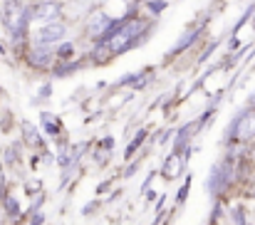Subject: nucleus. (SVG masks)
I'll return each instance as SVG.
<instances>
[{"label":"nucleus","mask_w":255,"mask_h":225,"mask_svg":"<svg viewBox=\"0 0 255 225\" xmlns=\"http://www.w3.org/2000/svg\"><path fill=\"white\" fill-rule=\"evenodd\" d=\"M0 22L10 32V40L15 47L30 37V25H32V5L22 0H2L0 7Z\"/></svg>","instance_id":"obj_1"},{"label":"nucleus","mask_w":255,"mask_h":225,"mask_svg":"<svg viewBox=\"0 0 255 225\" xmlns=\"http://www.w3.org/2000/svg\"><path fill=\"white\" fill-rule=\"evenodd\" d=\"M67 32H70V27H67V22H62V20L42 22V25L32 32V42H35V45H47V47H52V45L65 42V40H67Z\"/></svg>","instance_id":"obj_2"},{"label":"nucleus","mask_w":255,"mask_h":225,"mask_svg":"<svg viewBox=\"0 0 255 225\" xmlns=\"http://www.w3.org/2000/svg\"><path fill=\"white\" fill-rule=\"evenodd\" d=\"M226 134H228L226 136V144L228 141H251L255 136V112H241L231 121V126H228Z\"/></svg>","instance_id":"obj_3"},{"label":"nucleus","mask_w":255,"mask_h":225,"mask_svg":"<svg viewBox=\"0 0 255 225\" xmlns=\"http://www.w3.org/2000/svg\"><path fill=\"white\" fill-rule=\"evenodd\" d=\"M231 173H233V168H231V156H226L223 161H218L213 168H211V173H208V193L211 196H221L226 188H228V183H231Z\"/></svg>","instance_id":"obj_4"},{"label":"nucleus","mask_w":255,"mask_h":225,"mask_svg":"<svg viewBox=\"0 0 255 225\" xmlns=\"http://www.w3.org/2000/svg\"><path fill=\"white\" fill-rule=\"evenodd\" d=\"M25 60H27V65H30L32 70L42 72V70H50L57 57H55V50H52V47H47V45H35V42H32V45L25 50Z\"/></svg>","instance_id":"obj_5"},{"label":"nucleus","mask_w":255,"mask_h":225,"mask_svg":"<svg viewBox=\"0 0 255 225\" xmlns=\"http://www.w3.org/2000/svg\"><path fill=\"white\" fill-rule=\"evenodd\" d=\"M62 2L60 0H37L32 5V22H55L62 17Z\"/></svg>","instance_id":"obj_6"},{"label":"nucleus","mask_w":255,"mask_h":225,"mask_svg":"<svg viewBox=\"0 0 255 225\" xmlns=\"http://www.w3.org/2000/svg\"><path fill=\"white\" fill-rule=\"evenodd\" d=\"M203 35V27H188L173 45H171V50H169V57H176L178 52H186L191 45H196L198 42V37Z\"/></svg>","instance_id":"obj_7"},{"label":"nucleus","mask_w":255,"mask_h":225,"mask_svg":"<svg viewBox=\"0 0 255 225\" xmlns=\"http://www.w3.org/2000/svg\"><path fill=\"white\" fill-rule=\"evenodd\" d=\"M183 163H186V156L171 151L169 156H166V161H164V166H161V171H164L166 178H178L183 173Z\"/></svg>","instance_id":"obj_8"},{"label":"nucleus","mask_w":255,"mask_h":225,"mask_svg":"<svg viewBox=\"0 0 255 225\" xmlns=\"http://www.w3.org/2000/svg\"><path fill=\"white\" fill-rule=\"evenodd\" d=\"M149 72L151 70H139V72H129V75L119 77L114 82V87H134V89H141L146 82H149Z\"/></svg>","instance_id":"obj_9"},{"label":"nucleus","mask_w":255,"mask_h":225,"mask_svg":"<svg viewBox=\"0 0 255 225\" xmlns=\"http://www.w3.org/2000/svg\"><path fill=\"white\" fill-rule=\"evenodd\" d=\"M40 121H42V129L50 139H57L60 136V121L52 116V112H42L40 114Z\"/></svg>","instance_id":"obj_10"},{"label":"nucleus","mask_w":255,"mask_h":225,"mask_svg":"<svg viewBox=\"0 0 255 225\" xmlns=\"http://www.w3.org/2000/svg\"><path fill=\"white\" fill-rule=\"evenodd\" d=\"M82 70V60H70V62H60V67L52 70V77L62 79V77H72L75 72Z\"/></svg>","instance_id":"obj_11"},{"label":"nucleus","mask_w":255,"mask_h":225,"mask_svg":"<svg viewBox=\"0 0 255 225\" xmlns=\"http://www.w3.org/2000/svg\"><path fill=\"white\" fill-rule=\"evenodd\" d=\"M22 136H25L27 144H32V146H37V149L45 151V139L37 134V129H35L30 121H22Z\"/></svg>","instance_id":"obj_12"},{"label":"nucleus","mask_w":255,"mask_h":225,"mask_svg":"<svg viewBox=\"0 0 255 225\" xmlns=\"http://www.w3.org/2000/svg\"><path fill=\"white\" fill-rule=\"evenodd\" d=\"M146 139H149V131H146V129H141V131H139V134H136V136H134V139L129 141V146L124 149V161L134 158V153H136V151L144 146V141H146Z\"/></svg>","instance_id":"obj_13"},{"label":"nucleus","mask_w":255,"mask_h":225,"mask_svg":"<svg viewBox=\"0 0 255 225\" xmlns=\"http://www.w3.org/2000/svg\"><path fill=\"white\" fill-rule=\"evenodd\" d=\"M55 57H57V62H70V60H75V42H70V40L60 42V47L55 50Z\"/></svg>","instance_id":"obj_14"},{"label":"nucleus","mask_w":255,"mask_h":225,"mask_svg":"<svg viewBox=\"0 0 255 225\" xmlns=\"http://www.w3.org/2000/svg\"><path fill=\"white\" fill-rule=\"evenodd\" d=\"M0 203H2V211H5L10 218H20V213H22V211H20V203H17V198H15V196H10V193H7Z\"/></svg>","instance_id":"obj_15"},{"label":"nucleus","mask_w":255,"mask_h":225,"mask_svg":"<svg viewBox=\"0 0 255 225\" xmlns=\"http://www.w3.org/2000/svg\"><path fill=\"white\" fill-rule=\"evenodd\" d=\"M166 7H169V0H144V10L149 12V17H159Z\"/></svg>","instance_id":"obj_16"},{"label":"nucleus","mask_w":255,"mask_h":225,"mask_svg":"<svg viewBox=\"0 0 255 225\" xmlns=\"http://www.w3.org/2000/svg\"><path fill=\"white\" fill-rule=\"evenodd\" d=\"M188 191H191V176H186L183 186H181V188H178V193H176V203H178V206L188 198Z\"/></svg>","instance_id":"obj_17"},{"label":"nucleus","mask_w":255,"mask_h":225,"mask_svg":"<svg viewBox=\"0 0 255 225\" xmlns=\"http://www.w3.org/2000/svg\"><path fill=\"white\" fill-rule=\"evenodd\" d=\"M139 168H141V158H134V161H131V163L124 168V178H131V176H134Z\"/></svg>","instance_id":"obj_18"},{"label":"nucleus","mask_w":255,"mask_h":225,"mask_svg":"<svg viewBox=\"0 0 255 225\" xmlns=\"http://www.w3.org/2000/svg\"><path fill=\"white\" fill-rule=\"evenodd\" d=\"M45 201H47V196H45V193H42V196H37V198L32 201V206L27 208V213H25V216H30V213H35V211H40V208L45 206Z\"/></svg>","instance_id":"obj_19"},{"label":"nucleus","mask_w":255,"mask_h":225,"mask_svg":"<svg viewBox=\"0 0 255 225\" xmlns=\"http://www.w3.org/2000/svg\"><path fill=\"white\" fill-rule=\"evenodd\" d=\"M30 225H45V213H40V211L30 213Z\"/></svg>","instance_id":"obj_20"},{"label":"nucleus","mask_w":255,"mask_h":225,"mask_svg":"<svg viewBox=\"0 0 255 225\" xmlns=\"http://www.w3.org/2000/svg\"><path fill=\"white\" fill-rule=\"evenodd\" d=\"M216 47H218V42H211V45L206 47V52H203V55L198 57V62H206V60H208V57L213 55V50H216Z\"/></svg>","instance_id":"obj_21"},{"label":"nucleus","mask_w":255,"mask_h":225,"mask_svg":"<svg viewBox=\"0 0 255 225\" xmlns=\"http://www.w3.org/2000/svg\"><path fill=\"white\" fill-rule=\"evenodd\" d=\"M37 94H40L42 99H47V97H52V84H42V87L37 89Z\"/></svg>","instance_id":"obj_22"},{"label":"nucleus","mask_w":255,"mask_h":225,"mask_svg":"<svg viewBox=\"0 0 255 225\" xmlns=\"http://www.w3.org/2000/svg\"><path fill=\"white\" fill-rule=\"evenodd\" d=\"M99 149L112 151V149H114V139H112V136H107V139H102V141H99Z\"/></svg>","instance_id":"obj_23"},{"label":"nucleus","mask_w":255,"mask_h":225,"mask_svg":"<svg viewBox=\"0 0 255 225\" xmlns=\"http://www.w3.org/2000/svg\"><path fill=\"white\" fill-rule=\"evenodd\" d=\"M7 196V191H5V176H2V171H0V201Z\"/></svg>","instance_id":"obj_24"},{"label":"nucleus","mask_w":255,"mask_h":225,"mask_svg":"<svg viewBox=\"0 0 255 225\" xmlns=\"http://www.w3.org/2000/svg\"><path fill=\"white\" fill-rule=\"evenodd\" d=\"M151 181H154V171H151V173L146 176V181H144V186H141V193H146V188L151 186Z\"/></svg>","instance_id":"obj_25"},{"label":"nucleus","mask_w":255,"mask_h":225,"mask_svg":"<svg viewBox=\"0 0 255 225\" xmlns=\"http://www.w3.org/2000/svg\"><path fill=\"white\" fill-rule=\"evenodd\" d=\"M171 139V131H161V136H159V144H166Z\"/></svg>","instance_id":"obj_26"},{"label":"nucleus","mask_w":255,"mask_h":225,"mask_svg":"<svg viewBox=\"0 0 255 225\" xmlns=\"http://www.w3.org/2000/svg\"><path fill=\"white\" fill-rule=\"evenodd\" d=\"M248 104H251V107H255V92L251 94V97H248Z\"/></svg>","instance_id":"obj_27"},{"label":"nucleus","mask_w":255,"mask_h":225,"mask_svg":"<svg viewBox=\"0 0 255 225\" xmlns=\"http://www.w3.org/2000/svg\"><path fill=\"white\" fill-rule=\"evenodd\" d=\"M0 55H5V45L2 42H0Z\"/></svg>","instance_id":"obj_28"},{"label":"nucleus","mask_w":255,"mask_h":225,"mask_svg":"<svg viewBox=\"0 0 255 225\" xmlns=\"http://www.w3.org/2000/svg\"><path fill=\"white\" fill-rule=\"evenodd\" d=\"M253 27H255V20H253Z\"/></svg>","instance_id":"obj_29"}]
</instances>
